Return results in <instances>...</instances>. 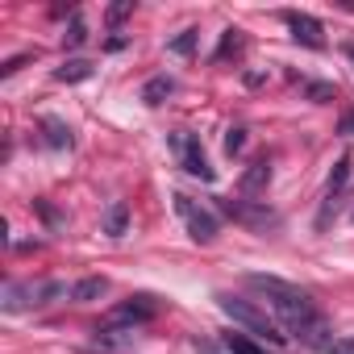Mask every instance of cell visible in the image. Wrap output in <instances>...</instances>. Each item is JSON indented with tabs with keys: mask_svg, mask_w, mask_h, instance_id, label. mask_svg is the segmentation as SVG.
<instances>
[{
	"mask_svg": "<svg viewBox=\"0 0 354 354\" xmlns=\"http://www.w3.org/2000/svg\"><path fill=\"white\" fill-rule=\"evenodd\" d=\"M246 283L271 300V308L279 313V321H283V329H288V333H296L304 321H313V317H317L313 296H308L304 288H296V283H283V279H275V275H246Z\"/></svg>",
	"mask_w": 354,
	"mask_h": 354,
	"instance_id": "6da1fadb",
	"label": "cell"
},
{
	"mask_svg": "<svg viewBox=\"0 0 354 354\" xmlns=\"http://www.w3.org/2000/svg\"><path fill=\"white\" fill-rule=\"evenodd\" d=\"M217 308L234 321V325H242V329H250L254 337H263V342H275V346H283L288 342V333L263 313V308H254L250 300H242V296H230V292H217Z\"/></svg>",
	"mask_w": 354,
	"mask_h": 354,
	"instance_id": "7a4b0ae2",
	"label": "cell"
},
{
	"mask_svg": "<svg viewBox=\"0 0 354 354\" xmlns=\"http://www.w3.org/2000/svg\"><path fill=\"white\" fill-rule=\"evenodd\" d=\"M154 317H158V300L154 296H129V300L113 304L96 329H138V325H146Z\"/></svg>",
	"mask_w": 354,
	"mask_h": 354,
	"instance_id": "3957f363",
	"label": "cell"
},
{
	"mask_svg": "<svg viewBox=\"0 0 354 354\" xmlns=\"http://www.w3.org/2000/svg\"><path fill=\"white\" fill-rule=\"evenodd\" d=\"M175 213H180L184 221H188V234L201 242V246H209L213 238H217V217L209 213V209H201L192 196H184V192H175Z\"/></svg>",
	"mask_w": 354,
	"mask_h": 354,
	"instance_id": "277c9868",
	"label": "cell"
},
{
	"mask_svg": "<svg viewBox=\"0 0 354 354\" xmlns=\"http://www.w3.org/2000/svg\"><path fill=\"white\" fill-rule=\"evenodd\" d=\"M171 146H175V154H180V162H184V171L188 175H196V180H213V167H209V158H205V146H201V138L196 133H188V129H180V133H171Z\"/></svg>",
	"mask_w": 354,
	"mask_h": 354,
	"instance_id": "5b68a950",
	"label": "cell"
},
{
	"mask_svg": "<svg viewBox=\"0 0 354 354\" xmlns=\"http://www.w3.org/2000/svg\"><path fill=\"white\" fill-rule=\"evenodd\" d=\"M283 21H288L292 38H296L300 46H308V50H325V30H321L317 17H308V13H288Z\"/></svg>",
	"mask_w": 354,
	"mask_h": 354,
	"instance_id": "8992f818",
	"label": "cell"
},
{
	"mask_svg": "<svg viewBox=\"0 0 354 354\" xmlns=\"http://www.w3.org/2000/svg\"><path fill=\"white\" fill-rule=\"evenodd\" d=\"M350 171H354V158H350V154H342V158L333 162V171H329V184H325V209H321V225H329V209H333V201L346 192V184H350Z\"/></svg>",
	"mask_w": 354,
	"mask_h": 354,
	"instance_id": "52a82bcc",
	"label": "cell"
},
{
	"mask_svg": "<svg viewBox=\"0 0 354 354\" xmlns=\"http://www.w3.org/2000/svg\"><path fill=\"white\" fill-rule=\"evenodd\" d=\"M234 221H242V225H259V230H275L279 225V217L275 213H267V209H259V205H242V201H225L221 205Z\"/></svg>",
	"mask_w": 354,
	"mask_h": 354,
	"instance_id": "ba28073f",
	"label": "cell"
},
{
	"mask_svg": "<svg viewBox=\"0 0 354 354\" xmlns=\"http://www.w3.org/2000/svg\"><path fill=\"white\" fill-rule=\"evenodd\" d=\"M30 304H42V283H9L5 288V308L9 313H21Z\"/></svg>",
	"mask_w": 354,
	"mask_h": 354,
	"instance_id": "9c48e42d",
	"label": "cell"
},
{
	"mask_svg": "<svg viewBox=\"0 0 354 354\" xmlns=\"http://www.w3.org/2000/svg\"><path fill=\"white\" fill-rule=\"evenodd\" d=\"M267 184H271V158L263 154V158H254V162L242 171V192H246V196H259Z\"/></svg>",
	"mask_w": 354,
	"mask_h": 354,
	"instance_id": "30bf717a",
	"label": "cell"
},
{
	"mask_svg": "<svg viewBox=\"0 0 354 354\" xmlns=\"http://www.w3.org/2000/svg\"><path fill=\"white\" fill-rule=\"evenodd\" d=\"M42 138H46V146H55V150H71V129H67V121H59V117H46L42 121Z\"/></svg>",
	"mask_w": 354,
	"mask_h": 354,
	"instance_id": "8fae6325",
	"label": "cell"
},
{
	"mask_svg": "<svg viewBox=\"0 0 354 354\" xmlns=\"http://www.w3.org/2000/svg\"><path fill=\"white\" fill-rule=\"evenodd\" d=\"M109 238H121L125 230H129V205L125 201H113L109 205V213H104V225H100Z\"/></svg>",
	"mask_w": 354,
	"mask_h": 354,
	"instance_id": "7c38bea8",
	"label": "cell"
},
{
	"mask_svg": "<svg viewBox=\"0 0 354 354\" xmlns=\"http://www.w3.org/2000/svg\"><path fill=\"white\" fill-rule=\"evenodd\" d=\"M92 71H96V67H92L88 59H71V63H63V67L55 71V80H59V84H80V80H92Z\"/></svg>",
	"mask_w": 354,
	"mask_h": 354,
	"instance_id": "4fadbf2b",
	"label": "cell"
},
{
	"mask_svg": "<svg viewBox=\"0 0 354 354\" xmlns=\"http://www.w3.org/2000/svg\"><path fill=\"white\" fill-rule=\"evenodd\" d=\"M171 92H175V80H171V75H154V80H146L142 100H146V104H162Z\"/></svg>",
	"mask_w": 354,
	"mask_h": 354,
	"instance_id": "5bb4252c",
	"label": "cell"
},
{
	"mask_svg": "<svg viewBox=\"0 0 354 354\" xmlns=\"http://www.w3.org/2000/svg\"><path fill=\"white\" fill-rule=\"evenodd\" d=\"M109 292V279L104 275H88V279H80L75 288H71V300H96V296H104Z\"/></svg>",
	"mask_w": 354,
	"mask_h": 354,
	"instance_id": "9a60e30c",
	"label": "cell"
},
{
	"mask_svg": "<svg viewBox=\"0 0 354 354\" xmlns=\"http://www.w3.org/2000/svg\"><path fill=\"white\" fill-rule=\"evenodd\" d=\"M63 42H67V50H75V46H84V42H88V26H84V17H80V13H71V26H67Z\"/></svg>",
	"mask_w": 354,
	"mask_h": 354,
	"instance_id": "2e32d148",
	"label": "cell"
},
{
	"mask_svg": "<svg viewBox=\"0 0 354 354\" xmlns=\"http://www.w3.org/2000/svg\"><path fill=\"white\" fill-rule=\"evenodd\" d=\"M221 342H225V346H230L234 354H267V350H259V346H254L250 337H242V333H225Z\"/></svg>",
	"mask_w": 354,
	"mask_h": 354,
	"instance_id": "e0dca14e",
	"label": "cell"
},
{
	"mask_svg": "<svg viewBox=\"0 0 354 354\" xmlns=\"http://www.w3.org/2000/svg\"><path fill=\"white\" fill-rule=\"evenodd\" d=\"M196 34H201V30H184L180 38L171 42V50H175V55H192V50H196Z\"/></svg>",
	"mask_w": 354,
	"mask_h": 354,
	"instance_id": "ac0fdd59",
	"label": "cell"
},
{
	"mask_svg": "<svg viewBox=\"0 0 354 354\" xmlns=\"http://www.w3.org/2000/svg\"><path fill=\"white\" fill-rule=\"evenodd\" d=\"M242 146H246V129L234 125V129L225 133V154H242Z\"/></svg>",
	"mask_w": 354,
	"mask_h": 354,
	"instance_id": "d6986e66",
	"label": "cell"
},
{
	"mask_svg": "<svg viewBox=\"0 0 354 354\" xmlns=\"http://www.w3.org/2000/svg\"><path fill=\"white\" fill-rule=\"evenodd\" d=\"M192 350H196V354H234L225 342H209V337H196V342H192Z\"/></svg>",
	"mask_w": 354,
	"mask_h": 354,
	"instance_id": "ffe728a7",
	"label": "cell"
},
{
	"mask_svg": "<svg viewBox=\"0 0 354 354\" xmlns=\"http://www.w3.org/2000/svg\"><path fill=\"white\" fill-rule=\"evenodd\" d=\"M129 13H133V5H129V0H125V5H113V9H109V26H121Z\"/></svg>",
	"mask_w": 354,
	"mask_h": 354,
	"instance_id": "44dd1931",
	"label": "cell"
},
{
	"mask_svg": "<svg viewBox=\"0 0 354 354\" xmlns=\"http://www.w3.org/2000/svg\"><path fill=\"white\" fill-rule=\"evenodd\" d=\"M308 96H313L317 104H325V100H333V88H329V84H308Z\"/></svg>",
	"mask_w": 354,
	"mask_h": 354,
	"instance_id": "7402d4cb",
	"label": "cell"
},
{
	"mask_svg": "<svg viewBox=\"0 0 354 354\" xmlns=\"http://www.w3.org/2000/svg\"><path fill=\"white\" fill-rule=\"evenodd\" d=\"M38 213L46 217V225H50V230H63V217H59V213H55V209H50L46 201H38Z\"/></svg>",
	"mask_w": 354,
	"mask_h": 354,
	"instance_id": "603a6c76",
	"label": "cell"
},
{
	"mask_svg": "<svg viewBox=\"0 0 354 354\" xmlns=\"http://www.w3.org/2000/svg\"><path fill=\"white\" fill-rule=\"evenodd\" d=\"M329 354H354V337H333Z\"/></svg>",
	"mask_w": 354,
	"mask_h": 354,
	"instance_id": "cb8c5ba5",
	"label": "cell"
},
{
	"mask_svg": "<svg viewBox=\"0 0 354 354\" xmlns=\"http://www.w3.org/2000/svg\"><path fill=\"white\" fill-rule=\"evenodd\" d=\"M30 59H34V55H17V59H9L5 67H0V75H13V71H17V67H26Z\"/></svg>",
	"mask_w": 354,
	"mask_h": 354,
	"instance_id": "d4e9b609",
	"label": "cell"
},
{
	"mask_svg": "<svg viewBox=\"0 0 354 354\" xmlns=\"http://www.w3.org/2000/svg\"><path fill=\"white\" fill-rule=\"evenodd\" d=\"M342 133H354V117H346V121H342Z\"/></svg>",
	"mask_w": 354,
	"mask_h": 354,
	"instance_id": "484cf974",
	"label": "cell"
},
{
	"mask_svg": "<svg viewBox=\"0 0 354 354\" xmlns=\"http://www.w3.org/2000/svg\"><path fill=\"white\" fill-rule=\"evenodd\" d=\"M342 50H346V59H350V67H354V42H346Z\"/></svg>",
	"mask_w": 354,
	"mask_h": 354,
	"instance_id": "4316f807",
	"label": "cell"
}]
</instances>
